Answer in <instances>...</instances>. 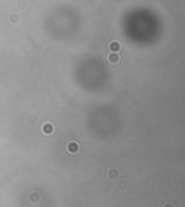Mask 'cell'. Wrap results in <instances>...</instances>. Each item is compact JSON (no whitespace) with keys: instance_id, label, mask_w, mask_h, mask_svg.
Segmentation results:
<instances>
[{"instance_id":"cell-6","label":"cell","mask_w":185,"mask_h":207,"mask_svg":"<svg viewBox=\"0 0 185 207\" xmlns=\"http://www.w3.org/2000/svg\"><path fill=\"white\" fill-rule=\"evenodd\" d=\"M107 61H109L110 64H117L119 61H120V55H119L117 52H110V55L107 57Z\"/></svg>"},{"instance_id":"cell-11","label":"cell","mask_w":185,"mask_h":207,"mask_svg":"<svg viewBox=\"0 0 185 207\" xmlns=\"http://www.w3.org/2000/svg\"><path fill=\"white\" fill-rule=\"evenodd\" d=\"M162 207H175V206H174L172 203H165V204H164V206H162Z\"/></svg>"},{"instance_id":"cell-1","label":"cell","mask_w":185,"mask_h":207,"mask_svg":"<svg viewBox=\"0 0 185 207\" xmlns=\"http://www.w3.org/2000/svg\"><path fill=\"white\" fill-rule=\"evenodd\" d=\"M41 131H42V133H43V135L49 136V135H52V133H54L55 127H54V125H52L51 122H46V123H43V125H42V127H41Z\"/></svg>"},{"instance_id":"cell-5","label":"cell","mask_w":185,"mask_h":207,"mask_svg":"<svg viewBox=\"0 0 185 207\" xmlns=\"http://www.w3.org/2000/svg\"><path fill=\"white\" fill-rule=\"evenodd\" d=\"M28 199H29V201H30L32 204H38L39 201H41V194H39L38 191H32Z\"/></svg>"},{"instance_id":"cell-3","label":"cell","mask_w":185,"mask_h":207,"mask_svg":"<svg viewBox=\"0 0 185 207\" xmlns=\"http://www.w3.org/2000/svg\"><path fill=\"white\" fill-rule=\"evenodd\" d=\"M19 22H20V15L17 12H13L9 15V23L10 25H19Z\"/></svg>"},{"instance_id":"cell-4","label":"cell","mask_w":185,"mask_h":207,"mask_svg":"<svg viewBox=\"0 0 185 207\" xmlns=\"http://www.w3.org/2000/svg\"><path fill=\"white\" fill-rule=\"evenodd\" d=\"M109 49H110V52H119L120 49H122V44L119 42V41H110V44H109Z\"/></svg>"},{"instance_id":"cell-10","label":"cell","mask_w":185,"mask_h":207,"mask_svg":"<svg viewBox=\"0 0 185 207\" xmlns=\"http://www.w3.org/2000/svg\"><path fill=\"white\" fill-rule=\"evenodd\" d=\"M16 6H17V7H19V9H22V7H25V6H26V3H25V2H23V0H17Z\"/></svg>"},{"instance_id":"cell-2","label":"cell","mask_w":185,"mask_h":207,"mask_svg":"<svg viewBox=\"0 0 185 207\" xmlns=\"http://www.w3.org/2000/svg\"><path fill=\"white\" fill-rule=\"evenodd\" d=\"M67 151H68V154H77L78 151H80V145H78V142H75V140L68 142L67 144Z\"/></svg>"},{"instance_id":"cell-9","label":"cell","mask_w":185,"mask_h":207,"mask_svg":"<svg viewBox=\"0 0 185 207\" xmlns=\"http://www.w3.org/2000/svg\"><path fill=\"white\" fill-rule=\"evenodd\" d=\"M28 123H30V125L36 123V116H35V114H29V116H28Z\"/></svg>"},{"instance_id":"cell-7","label":"cell","mask_w":185,"mask_h":207,"mask_svg":"<svg viewBox=\"0 0 185 207\" xmlns=\"http://www.w3.org/2000/svg\"><path fill=\"white\" fill-rule=\"evenodd\" d=\"M107 177L111 178V180H114V178L119 177V171L116 168H110L109 171H107Z\"/></svg>"},{"instance_id":"cell-8","label":"cell","mask_w":185,"mask_h":207,"mask_svg":"<svg viewBox=\"0 0 185 207\" xmlns=\"http://www.w3.org/2000/svg\"><path fill=\"white\" fill-rule=\"evenodd\" d=\"M117 188H119V190H126V188H127V181H124V180L119 181L117 182Z\"/></svg>"}]
</instances>
